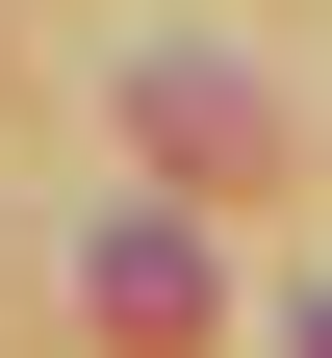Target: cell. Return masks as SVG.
Masks as SVG:
<instances>
[{
    "label": "cell",
    "instance_id": "7a4b0ae2",
    "mask_svg": "<svg viewBox=\"0 0 332 358\" xmlns=\"http://www.w3.org/2000/svg\"><path fill=\"white\" fill-rule=\"evenodd\" d=\"M128 128H154L179 179H281V128H256V77H230V52H154V77H128Z\"/></svg>",
    "mask_w": 332,
    "mask_h": 358
},
{
    "label": "cell",
    "instance_id": "6da1fadb",
    "mask_svg": "<svg viewBox=\"0 0 332 358\" xmlns=\"http://www.w3.org/2000/svg\"><path fill=\"white\" fill-rule=\"evenodd\" d=\"M77 307H103L128 358H179L205 333V231H179V205H103V231H77Z\"/></svg>",
    "mask_w": 332,
    "mask_h": 358
},
{
    "label": "cell",
    "instance_id": "3957f363",
    "mask_svg": "<svg viewBox=\"0 0 332 358\" xmlns=\"http://www.w3.org/2000/svg\"><path fill=\"white\" fill-rule=\"evenodd\" d=\"M307 358H332V307H307Z\"/></svg>",
    "mask_w": 332,
    "mask_h": 358
}]
</instances>
